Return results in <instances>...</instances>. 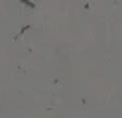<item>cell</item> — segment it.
Listing matches in <instances>:
<instances>
[{
	"label": "cell",
	"instance_id": "6da1fadb",
	"mask_svg": "<svg viewBox=\"0 0 122 118\" xmlns=\"http://www.w3.org/2000/svg\"><path fill=\"white\" fill-rule=\"evenodd\" d=\"M20 2L24 4V6H28L30 10H34V8H36V2H34V0H20Z\"/></svg>",
	"mask_w": 122,
	"mask_h": 118
},
{
	"label": "cell",
	"instance_id": "7a4b0ae2",
	"mask_svg": "<svg viewBox=\"0 0 122 118\" xmlns=\"http://www.w3.org/2000/svg\"><path fill=\"white\" fill-rule=\"evenodd\" d=\"M28 30H30V24H26V26H24V28H22V30H20V34H18V37H20L22 34H26V31H28Z\"/></svg>",
	"mask_w": 122,
	"mask_h": 118
}]
</instances>
